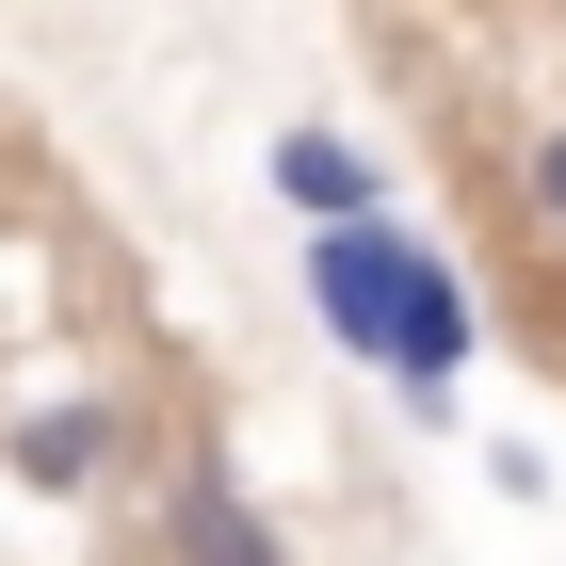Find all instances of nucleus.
<instances>
[{
    "instance_id": "nucleus-1",
    "label": "nucleus",
    "mask_w": 566,
    "mask_h": 566,
    "mask_svg": "<svg viewBox=\"0 0 566 566\" xmlns=\"http://www.w3.org/2000/svg\"><path fill=\"white\" fill-rule=\"evenodd\" d=\"M405 275H421V243H405L389 211H340V227H307V307H324V340H340V356H373V373H389Z\"/></svg>"
},
{
    "instance_id": "nucleus-2",
    "label": "nucleus",
    "mask_w": 566,
    "mask_h": 566,
    "mask_svg": "<svg viewBox=\"0 0 566 566\" xmlns=\"http://www.w3.org/2000/svg\"><path fill=\"white\" fill-rule=\"evenodd\" d=\"M163 551H178V566H292V534H275L260 485L195 437V453H178V485H163Z\"/></svg>"
},
{
    "instance_id": "nucleus-3",
    "label": "nucleus",
    "mask_w": 566,
    "mask_h": 566,
    "mask_svg": "<svg viewBox=\"0 0 566 566\" xmlns=\"http://www.w3.org/2000/svg\"><path fill=\"white\" fill-rule=\"evenodd\" d=\"M470 340H485V324H470V275H453V260H421V275H405V324H389V389L421 405V421H453V373H470Z\"/></svg>"
},
{
    "instance_id": "nucleus-4",
    "label": "nucleus",
    "mask_w": 566,
    "mask_h": 566,
    "mask_svg": "<svg viewBox=\"0 0 566 566\" xmlns=\"http://www.w3.org/2000/svg\"><path fill=\"white\" fill-rule=\"evenodd\" d=\"M275 211H307V227H340V211H389V163L373 146H340V130H275Z\"/></svg>"
},
{
    "instance_id": "nucleus-5",
    "label": "nucleus",
    "mask_w": 566,
    "mask_h": 566,
    "mask_svg": "<svg viewBox=\"0 0 566 566\" xmlns=\"http://www.w3.org/2000/svg\"><path fill=\"white\" fill-rule=\"evenodd\" d=\"M0 470H17V485H49V502H82V485L114 470V405H33V421L0 437Z\"/></svg>"
},
{
    "instance_id": "nucleus-6",
    "label": "nucleus",
    "mask_w": 566,
    "mask_h": 566,
    "mask_svg": "<svg viewBox=\"0 0 566 566\" xmlns=\"http://www.w3.org/2000/svg\"><path fill=\"white\" fill-rule=\"evenodd\" d=\"M534 211H551V227H566V130H551V146H534Z\"/></svg>"
}]
</instances>
